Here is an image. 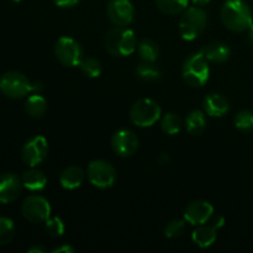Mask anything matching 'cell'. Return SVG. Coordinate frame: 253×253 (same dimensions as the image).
I'll list each match as a JSON object with an SVG mask.
<instances>
[{"mask_svg": "<svg viewBox=\"0 0 253 253\" xmlns=\"http://www.w3.org/2000/svg\"><path fill=\"white\" fill-rule=\"evenodd\" d=\"M221 21L234 32H244L253 22L251 7L245 0H227L220 11Z\"/></svg>", "mask_w": 253, "mask_h": 253, "instance_id": "1", "label": "cell"}, {"mask_svg": "<svg viewBox=\"0 0 253 253\" xmlns=\"http://www.w3.org/2000/svg\"><path fill=\"white\" fill-rule=\"evenodd\" d=\"M104 43L106 51L115 57L130 56L137 48L135 32L125 26H115L109 30Z\"/></svg>", "mask_w": 253, "mask_h": 253, "instance_id": "2", "label": "cell"}, {"mask_svg": "<svg viewBox=\"0 0 253 253\" xmlns=\"http://www.w3.org/2000/svg\"><path fill=\"white\" fill-rule=\"evenodd\" d=\"M182 76L190 86H203L210 76V68L207 58L202 53L189 54L182 64Z\"/></svg>", "mask_w": 253, "mask_h": 253, "instance_id": "3", "label": "cell"}, {"mask_svg": "<svg viewBox=\"0 0 253 253\" xmlns=\"http://www.w3.org/2000/svg\"><path fill=\"white\" fill-rule=\"evenodd\" d=\"M207 22L208 14L204 9L200 6L187 7L179 20L180 36L187 41H193L203 34Z\"/></svg>", "mask_w": 253, "mask_h": 253, "instance_id": "4", "label": "cell"}, {"mask_svg": "<svg viewBox=\"0 0 253 253\" xmlns=\"http://www.w3.org/2000/svg\"><path fill=\"white\" fill-rule=\"evenodd\" d=\"M160 105L153 99L143 98L136 101L130 109V119L138 127H150L161 118Z\"/></svg>", "mask_w": 253, "mask_h": 253, "instance_id": "5", "label": "cell"}, {"mask_svg": "<svg viewBox=\"0 0 253 253\" xmlns=\"http://www.w3.org/2000/svg\"><path fill=\"white\" fill-rule=\"evenodd\" d=\"M0 91L7 98L21 99L32 91V83L20 72L10 71L0 78Z\"/></svg>", "mask_w": 253, "mask_h": 253, "instance_id": "6", "label": "cell"}, {"mask_svg": "<svg viewBox=\"0 0 253 253\" xmlns=\"http://www.w3.org/2000/svg\"><path fill=\"white\" fill-rule=\"evenodd\" d=\"M21 214L31 224H41L49 219L51 205L42 195H29L22 202Z\"/></svg>", "mask_w": 253, "mask_h": 253, "instance_id": "7", "label": "cell"}, {"mask_svg": "<svg viewBox=\"0 0 253 253\" xmlns=\"http://www.w3.org/2000/svg\"><path fill=\"white\" fill-rule=\"evenodd\" d=\"M86 174L90 184L99 189L111 188L116 180L115 168L104 160H95L89 163Z\"/></svg>", "mask_w": 253, "mask_h": 253, "instance_id": "8", "label": "cell"}, {"mask_svg": "<svg viewBox=\"0 0 253 253\" xmlns=\"http://www.w3.org/2000/svg\"><path fill=\"white\" fill-rule=\"evenodd\" d=\"M54 54L61 64L66 67H77L83 59L81 44L72 37L63 36L54 44Z\"/></svg>", "mask_w": 253, "mask_h": 253, "instance_id": "9", "label": "cell"}, {"mask_svg": "<svg viewBox=\"0 0 253 253\" xmlns=\"http://www.w3.org/2000/svg\"><path fill=\"white\" fill-rule=\"evenodd\" d=\"M48 153V142L43 136L30 138L21 150V160L29 167H36L42 163Z\"/></svg>", "mask_w": 253, "mask_h": 253, "instance_id": "10", "label": "cell"}, {"mask_svg": "<svg viewBox=\"0 0 253 253\" xmlns=\"http://www.w3.org/2000/svg\"><path fill=\"white\" fill-rule=\"evenodd\" d=\"M106 14L115 26H127L132 22L135 9L130 0H111L106 7Z\"/></svg>", "mask_w": 253, "mask_h": 253, "instance_id": "11", "label": "cell"}, {"mask_svg": "<svg viewBox=\"0 0 253 253\" xmlns=\"http://www.w3.org/2000/svg\"><path fill=\"white\" fill-rule=\"evenodd\" d=\"M111 148L120 157H131L138 148V138L131 130H119L111 137Z\"/></svg>", "mask_w": 253, "mask_h": 253, "instance_id": "12", "label": "cell"}, {"mask_svg": "<svg viewBox=\"0 0 253 253\" xmlns=\"http://www.w3.org/2000/svg\"><path fill=\"white\" fill-rule=\"evenodd\" d=\"M214 214V208L209 202L205 200H195L190 203L184 211V220L189 222L190 225H199L205 224L211 219Z\"/></svg>", "mask_w": 253, "mask_h": 253, "instance_id": "13", "label": "cell"}, {"mask_svg": "<svg viewBox=\"0 0 253 253\" xmlns=\"http://www.w3.org/2000/svg\"><path fill=\"white\" fill-rule=\"evenodd\" d=\"M22 187L21 178L14 173H4L0 175V203L10 204L15 202L21 194Z\"/></svg>", "mask_w": 253, "mask_h": 253, "instance_id": "14", "label": "cell"}, {"mask_svg": "<svg viewBox=\"0 0 253 253\" xmlns=\"http://www.w3.org/2000/svg\"><path fill=\"white\" fill-rule=\"evenodd\" d=\"M203 109L209 116L221 118L230 110V103L221 94L211 93L203 100Z\"/></svg>", "mask_w": 253, "mask_h": 253, "instance_id": "15", "label": "cell"}, {"mask_svg": "<svg viewBox=\"0 0 253 253\" xmlns=\"http://www.w3.org/2000/svg\"><path fill=\"white\" fill-rule=\"evenodd\" d=\"M200 53L207 58V61L214 62V63H224L230 58L231 51L229 46L222 42H212V43L207 44L200 51Z\"/></svg>", "mask_w": 253, "mask_h": 253, "instance_id": "16", "label": "cell"}, {"mask_svg": "<svg viewBox=\"0 0 253 253\" xmlns=\"http://www.w3.org/2000/svg\"><path fill=\"white\" fill-rule=\"evenodd\" d=\"M84 180V172L78 166H69L63 172L61 173L59 177V183L62 187L67 190L77 189L82 185Z\"/></svg>", "mask_w": 253, "mask_h": 253, "instance_id": "17", "label": "cell"}, {"mask_svg": "<svg viewBox=\"0 0 253 253\" xmlns=\"http://www.w3.org/2000/svg\"><path fill=\"white\" fill-rule=\"evenodd\" d=\"M22 185L31 192H40L44 189L47 184V178L42 170L31 167V169L24 172L21 177Z\"/></svg>", "mask_w": 253, "mask_h": 253, "instance_id": "18", "label": "cell"}, {"mask_svg": "<svg viewBox=\"0 0 253 253\" xmlns=\"http://www.w3.org/2000/svg\"><path fill=\"white\" fill-rule=\"evenodd\" d=\"M216 227L210 226V225H199L197 229L193 231L192 239L194 244L202 249H207V247L211 246L216 240Z\"/></svg>", "mask_w": 253, "mask_h": 253, "instance_id": "19", "label": "cell"}, {"mask_svg": "<svg viewBox=\"0 0 253 253\" xmlns=\"http://www.w3.org/2000/svg\"><path fill=\"white\" fill-rule=\"evenodd\" d=\"M207 127V116L203 111L193 110L185 119V128L190 135L198 136L204 132Z\"/></svg>", "mask_w": 253, "mask_h": 253, "instance_id": "20", "label": "cell"}, {"mask_svg": "<svg viewBox=\"0 0 253 253\" xmlns=\"http://www.w3.org/2000/svg\"><path fill=\"white\" fill-rule=\"evenodd\" d=\"M25 110L32 118H41L47 110V101L40 94H34L29 96L25 103Z\"/></svg>", "mask_w": 253, "mask_h": 253, "instance_id": "21", "label": "cell"}, {"mask_svg": "<svg viewBox=\"0 0 253 253\" xmlns=\"http://www.w3.org/2000/svg\"><path fill=\"white\" fill-rule=\"evenodd\" d=\"M137 52L141 59L145 62H155L160 56V48L157 43L148 39H143L142 41H140V43L137 44Z\"/></svg>", "mask_w": 253, "mask_h": 253, "instance_id": "22", "label": "cell"}, {"mask_svg": "<svg viewBox=\"0 0 253 253\" xmlns=\"http://www.w3.org/2000/svg\"><path fill=\"white\" fill-rule=\"evenodd\" d=\"M189 0H156L158 10L163 14L177 15L187 9Z\"/></svg>", "mask_w": 253, "mask_h": 253, "instance_id": "23", "label": "cell"}, {"mask_svg": "<svg viewBox=\"0 0 253 253\" xmlns=\"http://www.w3.org/2000/svg\"><path fill=\"white\" fill-rule=\"evenodd\" d=\"M138 78H141L145 82H155L160 79L161 71L153 62H145L140 63L136 68Z\"/></svg>", "mask_w": 253, "mask_h": 253, "instance_id": "24", "label": "cell"}, {"mask_svg": "<svg viewBox=\"0 0 253 253\" xmlns=\"http://www.w3.org/2000/svg\"><path fill=\"white\" fill-rule=\"evenodd\" d=\"M82 72L85 74L89 78H98L100 77L101 72H103V67H101V63L94 57H88V58L82 59L81 64Z\"/></svg>", "mask_w": 253, "mask_h": 253, "instance_id": "25", "label": "cell"}, {"mask_svg": "<svg viewBox=\"0 0 253 253\" xmlns=\"http://www.w3.org/2000/svg\"><path fill=\"white\" fill-rule=\"evenodd\" d=\"M15 236L14 221L9 217L0 216V246L10 244Z\"/></svg>", "mask_w": 253, "mask_h": 253, "instance_id": "26", "label": "cell"}, {"mask_svg": "<svg viewBox=\"0 0 253 253\" xmlns=\"http://www.w3.org/2000/svg\"><path fill=\"white\" fill-rule=\"evenodd\" d=\"M161 127H162L163 132L168 133V135H175L182 128V120L178 115L173 113H168L163 116L162 123H161Z\"/></svg>", "mask_w": 253, "mask_h": 253, "instance_id": "27", "label": "cell"}, {"mask_svg": "<svg viewBox=\"0 0 253 253\" xmlns=\"http://www.w3.org/2000/svg\"><path fill=\"white\" fill-rule=\"evenodd\" d=\"M235 126L240 131L251 132L253 131V113L250 110H241L235 116Z\"/></svg>", "mask_w": 253, "mask_h": 253, "instance_id": "28", "label": "cell"}, {"mask_svg": "<svg viewBox=\"0 0 253 253\" xmlns=\"http://www.w3.org/2000/svg\"><path fill=\"white\" fill-rule=\"evenodd\" d=\"M187 229V221L185 220H173L167 225L165 230V235L168 239H178L183 236Z\"/></svg>", "mask_w": 253, "mask_h": 253, "instance_id": "29", "label": "cell"}, {"mask_svg": "<svg viewBox=\"0 0 253 253\" xmlns=\"http://www.w3.org/2000/svg\"><path fill=\"white\" fill-rule=\"evenodd\" d=\"M64 230L66 227L59 217H49L46 221V231L51 236H62L64 234Z\"/></svg>", "mask_w": 253, "mask_h": 253, "instance_id": "30", "label": "cell"}, {"mask_svg": "<svg viewBox=\"0 0 253 253\" xmlns=\"http://www.w3.org/2000/svg\"><path fill=\"white\" fill-rule=\"evenodd\" d=\"M81 0H53L54 4L58 7H63V9H68V7L76 6Z\"/></svg>", "mask_w": 253, "mask_h": 253, "instance_id": "31", "label": "cell"}, {"mask_svg": "<svg viewBox=\"0 0 253 253\" xmlns=\"http://www.w3.org/2000/svg\"><path fill=\"white\" fill-rule=\"evenodd\" d=\"M27 252L29 253H44L46 252V249H44L42 245L35 244V245H32L29 250H27Z\"/></svg>", "mask_w": 253, "mask_h": 253, "instance_id": "32", "label": "cell"}, {"mask_svg": "<svg viewBox=\"0 0 253 253\" xmlns=\"http://www.w3.org/2000/svg\"><path fill=\"white\" fill-rule=\"evenodd\" d=\"M62 252L73 253L74 252V249H73V247L68 246V245H64V246H61V247H58V249L53 250V253H62Z\"/></svg>", "mask_w": 253, "mask_h": 253, "instance_id": "33", "label": "cell"}, {"mask_svg": "<svg viewBox=\"0 0 253 253\" xmlns=\"http://www.w3.org/2000/svg\"><path fill=\"white\" fill-rule=\"evenodd\" d=\"M224 222H225L224 217H222V216H216V217H215L214 225H212V226H215V227H216V229H219V227H221L222 225H224Z\"/></svg>", "mask_w": 253, "mask_h": 253, "instance_id": "34", "label": "cell"}, {"mask_svg": "<svg viewBox=\"0 0 253 253\" xmlns=\"http://www.w3.org/2000/svg\"><path fill=\"white\" fill-rule=\"evenodd\" d=\"M195 6H205V5L209 4L211 0H190Z\"/></svg>", "mask_w": 253, "mask_h": 253, "instance_id": "35", "label": "cell"}, {"mask_svg": "<svg viewBox=\"0 0 253 253\" xmlns=\"http://www.w3.org/2000/svg\"><path fill=\"white\" fill-rule=\"evenodd\" d=\"M42 89V84L40 83V82H35V83H32V90H41Z\"/></svg>", "mask_w": 253, "mask_h": 253, "instance_id": "36", "label": "cell"}, {"mask_svg": "<svg viewBox=\"0 0 253 253\" xmlns=\"http://www.w3.org/2000/svg\"><path fill=\"white\" fill-rule=\"evenodd\" d=\"M249 31H250V41L253 43V22L251 24V26H250Z\"/></svg>", "mask_w": 253, "mask_h": 253, "instance_id": "37", "label": "cell"}, {"mask_svg": "<svg viewBox=\"0 0 253 253\" xmlns=\"http://www.w3.org/2000/svg\"><path fill=\"white\" fill-rule=\"evenodd\" d=\"M160 161H161V163L163 165V163H166V161H168V156L166 155V153H163V156L160 158Z\"/></svg>", "mask_w": 253, "mask_h": 253, "instance_id": "38", "label": "cell"}, {"mask_svg": "<svg viewBox=\"0 0 253 253\" xmlns=\"http://www.w3.org/2000/svg\"><path fill=\"white\" fill-rule=\"evenodd\" d=\"M12 1H15V2H21L22 0H12Z\"/></svg>", "mask_w": 253, "mask_h": 253, "instance_id": "39", "label": "cell"}]
</instances>
